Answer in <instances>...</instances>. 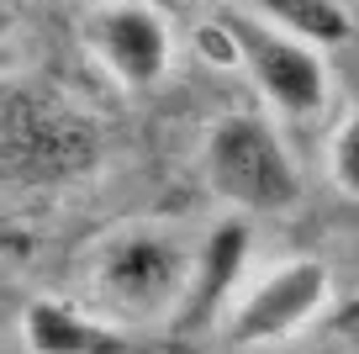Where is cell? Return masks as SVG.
<instances>
[{
	"instance_id": "obj_1",
	"label": "cell",
	"mask_w": 359,
	"mask_h": 354,
	"mask_svg": "<svg viewBox=\"0 0 359 354\" xmlns=\"http://www.w3.org/2000/svg\"><path fill=\"white\" fill-rule=\"evenodd\" d=\"M196 249L164 222H122L101 232L85 254V291L111 322H158L185 307Z\"/></svg>"
},
{
	"instance_id": "obj_2",
	"label": "cell",
	"mask_w": 359,
	"mask_h": 354,
	"mask_svg": "<svg viewBox=\"0 0 359 354\" xmlns=\"http://www.w3.org/2000/svg\"><path fill=\"white\" fill-rule=\"evenodd\" d=\"M101 159V138L79 117V106L58 100L53 90L11 85L0 106V164L11 190H53L79 180Z\"/></svg>"
},
{
	"instance_id": "obj_3",
	"label": "cell",
	"mask_w": 359,
	"mask_h": 354,
	"mask_svg": "<svg viewBox=\"0 0 359 354\" xmlns=\"http://www.w3.org/2000/svg\"><path fill=\"white\" fill-rule=\"evenodd\" d=\"M201 175L238 217H285L302 201V169L264 111L217 117L201 148Z\"/></svg>"
},
{
	"instance_id": "obj_4",
	"label": "cell",
	"mask_w": 359,
	"mask_h": 354,
	"mask_svg": "<svg viewBox=\"0 0 359 354\" xmlns=\"http://www.w3.org/2000/svg\"><path fill=\"white\" fill-rule=\"evenodd\" d=\"M217 32L227 37L233 58L248 69L269 111H280L291 122H312L333 100V74L317 43L291 37L280 27H269L254 11H217Z\"/></svg>"
},
{
	"instance_id": "obj_5",
	"label": "cell",
	"mask_w": 359,
	"mask_h": 354,
	"mask_svg": "<svg viewBox=\"0 0 359 354\" xmlns=\"http://www.w3.org/2000/svg\"><path fill=\"white\" fill-rule=\"evenodd\" d=\"M333 301V275L323 259H285V265L264 270L233 312L222 317V343L227 349H269V343L296 339L312 328Z\"/></svg>"
},
{
	"instance_id": "obj_6",
	"label": "cell",
	"mask_w": 359,
	"mask_h": 354,
	"mask_svg": "<svg viewBox=\"0 0 359 354\" xmlns=\"http://www.w3.org/2000/svg\"><path fill=\"white\" fill-rule=\"evenodd\" d=\"M79 37L122 90H154L175 69V27L154 0H95Z\"/></svg>"
},
{
	"instance_id": "obj_7",
	"label": "cell",
	"mask_w": 359,
	"mask_h": 354,
	"mask_svg": "<svg viewBox=\"0 0 359 354\" xmlns=\"http://www.w3.org/2000/svg\"><path fill=\"white\" fill-rule=\"evenodd\" d=\"M248 259H254V228H248V217H222L201 238V249H196L191 291H185V307L175 312V333L180 339H196V333H206L212 322L227 317L222 307L238 291Z\"/></svg>"
},
{
	"instance_id": "obj_8",
	"label": "cell",
	"mask_w": 359,
	"mask_h": 354,
	"mask_svg": "<svg viewBox=\"0 0 359 354\" xmlns=\"http://www.w3.org/2000/svg\"><path fill=\"white\" fill-rule=\"evenodd\" d=\"M16 328L27 354H143V343L116 328L106 312H90L64 296H32Z\"/></svg>"
},
{
	"instance_id": "obj_9",
	"label": "cell",
	"mask_w": 359,
	"mask_h": 354,
	"mask_svg": "<svg viewBox=\"0 0 359 354\" xmlns=\"http://www.w3.org/2000/svg\"><path fill=\"white\" fill-rule=\"evenodd\" d=\"M243 11L264 16L269 27H280L291 37H306L317 48H333L354 37V22H348L344 0H243Z\"/></svg>"
},
{
	"instance_id": "obj_10",
	"label": "cell",
	"mask_w": 359,
	"mask_h": 354,
	"mask_svg": "<svg viewBox=\"0 0 359 354\" xmlns=\"http://www.w3.org/2000/svg\"><path fill=\"white\" fill-rule=\"evenodd\" d=\"M327 180L348 201H359V100L338 117L333 138H327Z\"/></svg>"
}]
</instances>
